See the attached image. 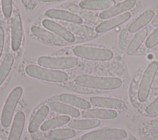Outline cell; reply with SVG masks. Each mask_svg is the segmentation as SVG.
<instances>
[{"instance_id": "4dcf8cb0", "label": "cell", "mask_w": 158, "mask_h": 140, "mask_svg": "<svg viewBox=\"0 0 158 140\" xmlns=\"http://www.w3.org/2000/svg\"><path fill=\"white\" fill-rule=\"evenodd\" d=\"M145 111L148 114L150 115L158 112V97L146 107Z\"/></svg>"}, {"instance_id": "4fadbf2b", "label": "cell", "mask_w": 158, "mask_h": 140, "mask_svg": "<svg viewBox=\"0 0 158 140\" xmlns=\"http://www.w3.org/2000/svg\"><path fill=\"white\" fill-rule=\"evenodd\" d=\"M136 0H125L113 7L101 12L99 14V17L101 19H107L114 16H116L125 11L128 10L135 6Z\"/></svg>"}, {"instance_id": "ba28073f", "label": "cell", "mask_w": 158, "mask_h": 140, "mask_svg": "<svg viewBox=\"0 0 158 140\" xmlns=\"http://www.w3.org/2000/svg\"><path fill=\"white\" fill-rule=\"evenodd\" d=\"M11 47L14 52L17 51L21 45L22 39V23L20 14L14 11L10 18Z\"/></svg>"}, {"instance_id": "ffe728a7", "label": "cell", "mask_w": 158, "mask_h": 140, "mask_svg": "<svg viewBox=\"0 0 158 140\" xmlns=\"http://www.w3.org/2000/svg\"><path fill=\"white\" fill-rule=\"evenodd\" d=\"M154 12L152 10H148L141 14L128 26V30L130 33H133L138 31L144 26L146 25L154 17Z\"/></svg>"}, {"instance_id": "1f68e13d", "label": "cell", "mask_w": 158, "mask_h": 140, "mask_svg": "<svg viewBox=\"0 0 158 140\" xmlns=\"http://www.w3.org/2000/svg\"><path fill=\"white\" fill-rule=\"evenodd\" d=\"M4 33L3 28L0 26V58L1 56L3 47H4Z\"/></svg>"}, {"instance_id": "cb8c5ba5", "label": "cell", "mask_w": 158, "mask_h": 140, "mask_svg": "<svg viewBox=\"0 0 158 140\" xmlns=\"http://www.w3.org/2000/svg\"><path fill=\"white\" fill-rule=\"evenodd\" d=\"M49 106L54 111L70 115L73 117H77L80 115L79 110L77 108L59 101H52L49 103Z\"/></svg>"}, {"instance_id": "d4e9b609", "label": "cell", "mask_w": 158, "mask_h": 140, "mask_svg": "<svg viewBox=\"0 0 158 140\" xmlns=\"http://www.w3.org/2000/svg\"><path fill=\"white\" fill-rule=\"evenodd\" d=\"M76 134V131L70 128L56 129L48 131L44 133V136L51 140H63L73 138Z\"/></svg>"}, {"instance_id": "603a6c76", "label": "cell", "mask_w": 158, "mask_h": 140, "mask_svg": "<svg viewBox=\"0 0 158 140\" xmlns=\"http://www.w3.org/2000/svg\"><path fill=\"white\" fill-rule=\"evenodd\" d=\"M148 31L147 28H143L135 35L127 48L126 53L128 55H133L138 50L146 38L148 34Z\"/></svg>"}, {"instance_id": "3957f363", "label": "cell", "mask_w": 158, "mask_h": 140, "mask_svg": "<svg viewBox=\"0 0 158 140\" xmlns=\"http://www.w3.org/2000/svg\"><path fill=\"white\" fill-rule=\"evenodd\" d=\"M73 52L78 57L98 61L109 60L114 56L113 52L109 49L83 45L75 47Z\"/></svg>"}, {"instance_id": "30bf717a", "label": "cell", "mask_w": 158, "mask_h": 140, "mask_svg": "<svg viewBox=\"0 0 158 140\" xmlns=\"http://www.w3.org/2000/svg\"><path fill=\"white\" fill-rule=\"evenodd\" d=\"M89 101L92 105L99 107L115 109H122L125 107V102L117 98L93 96L90 98Z\"/></svg>"}, {"instance_id": "8992f818", "label": "cell", "mask_w": 158, "mask_h": 140, "mask_svg": "<svg viewBox=\"0 0 158 140\" xmlns=\"http://www.w3.org/2000/svg\"><path fill=\"white\" fill-rule=\"evenodd\" d=\"M127 132L123 129L109 128L92 131L84 134L81 140L122 139L127 137Z\"/></svg>"}, {"instance_id": "52a82bcc", "label": "cell", "mask_w": 158, "mask_h": 140, "mask_svg": "<svg viewBox=\"0 0 158 140\" xmlns=\"http://www.w3.org/2000/svg\"><path fill=\"white\" fill-rule=\"evenodd\" d=\"M37 62L40 66L56 69H70L78 64L77 59L73 56L51 57L42 56L38 58Z\"/></svg>"}, {"instance_id": "9a60e30c", "label": "cell", "mask_w": 158, "mask_h": 140, "mask_svg": "<svg viewBox=\"0 0 158 140\" xmlns=\"http://www.w3.org/2000/svg\"><path fill=\"white\" fill-rule=\"evenodd\" d=\"M114 0H82L79 6L88 10H107L115 6Z\"/></svg>"}, {"instance_id": "4316f807", "label": "cell", "mask_w": 158, "mask_h": 140, "mask_svg": "<svg viewBox=\"0 0 158 140\" xmlns=\"http://www.w3.org/2000/svg\"><path fill=\"white\" fill-rule=\"evenodd\" d=\"M70 120V118L68 115H60L51 119L44 122L40 126L42 131H48L66 124Z\"/></svg>"}, {"instance_id": "836d02e7", "label": "cell", "mask_w": 158, "mask_h": 140, "mask_svg": "<svg viewBox=\"0 0 158 140\" xmlns=\"http://www.w3.org/2000/svg\"><path fill=\"white\" fill-rule=\"evenodd\" d=\"M151 135L152 138L158 139V129L152 130V131L151 132Z\"/></svg>"}, {"instance_id": "f1b7e54d", "label": "cell", "mask_w": 158, "mask_h": 140, "mask_svg": "<svg viewBox=\"0 0 158 140\" xmlns=\"http://www.w3.org/2000/svg\"><path fill=\"white\" fill-rule=\"evenodd\" d=\"M158 44V27L149 36L146 41L145 45L147 48H152Z\"/></svg>"}, {"instance_id": "f546056e", "label": "cell", "mask_w": 158, "mask_h": 140, "mask_svg": "<svg viewBox=\"0 0 158 140\" xmlns=\"http://www.w3.org/2000/svg\"><path fill=\"white\" fill-rule=\"evenodd\" d=\"M2 10L6 18L10 17L12 14V0H2Z\"/></svg>"}, {"instance_id": "5bb4252c", "label": "cell", "mask_w": 158, "mask_h": 140, "mask_svg": "<svg viewBox=\"0 0 158 140\" xmlns=\"http://www.w3.org/2000/svg\"><path fill=\"white\" fill-rule=\"evenodd\" d=\"M130 17H131L130 12H127L123 13L115 17L107 20L103 22H101L96 27L95 30L98 33H101L107 31L125 23Z\"/></svg>"}, {"instance_id": "e575fe53", "label": "cell", "mask_w": 158, "mask_h": 140, "mask_svg": "<svg viewBox=\"0 0 158 140\" xmlns=\"http://www.w3.org/2000/svg\"><path fill=\"white\" fill-rule=\"evenodd\" d=\"M151 23L153 26H158V13L156 14V15L154 17V18L152 20Z\"/></svg>"}, {"instance_id": "8d00e7d4", "label": "cell", "mask_w": 158, "mask_h": 140, "mask_svg": "<svg viewBox=\"0 0 158 140\" xmlns=\"http://www.w3.org/2000/svg\"><path fill=\"white\" fill-rule=\"evenodd\" d=\"M127 140H138V139H127Z\"/></svg>"}, {"instance_id": "83f0119b", "label": "cell", "mask_w": 158, "mask_h": 140, "mask_svg": "<svg viewBox=\"0 0 158 140\" xmlns=\"http://www.w3.org/2000/svg\"><path fill=\"white\" fill-rule=\"evenodd\" d=\"M14 56L11 53H8L2 61L0 65V85L4 82L9 74L14 64Z\"/></svg>"}, {"instance_id": "5b68a950", "label": "cell", "mask_w": 158, "mask_h": 140, "mask_svg": "<svg viewBox=\"0 0 158 140\" xmlns=\"http://www.w3.org/2000/svg\"><path fill=\"white\" fill-rule=\"evenodd\" d=\"M157 69L158 62L153 61L148 65L143 73L138 91V99L140 102H144L147 99Z\"/></svg>"}, {"instance_id": "e0dca14e", "label": "cell", "mask_w": 158, "mask_h": 140, "mask_svg": "<svg viewBox=\"0 0 158 140\" xmlns=\"http://www.w3.org/2000/svg\"><path fill=\"white\" fill-rule=\"evenodd\" d=\"M62 25L71 33L80 36L90 38H94L98 36V33L96 30L85 25L70 22H64Z\"/></svg>"}, {"instance_id": "d590c367", "label": "cell", "mask_w": 158, "mask_h": 140, "mask_svg": "<svg viewBox=\"0 0 158 140\" xmlns=\"http://www.w3.org/2000/svg\"><path fill=\"white\" fill-rule=\"evenodd\" d=\"M41 2H56V1H61L64 0H38Z\"/></svg>"}, {"instance_id": "6da1fadb", "label": "cell", "mask_w": 158, "mask_h": 140, "mask_svg": "<svg viewBox=\"0 0 158 140\" xmlns=\"http://www.w3.org/2000/svg\"><path fill=\"white\" fill-rule=\"evenodd\" d=\"M75 83L80 87L100 89L113 90L119 88L122 84L118 77H98L89 75H78L74 79Z\"/></svg>"}, {"instance_id": "8fae6325", "label": "cell", "mask_w": 158, "mask_h": 140, "mask_svg": "<svg viewBox=\"0 0 158 140\" xmlns=\"http://www.w3.org/2000/svg\"><path fill=\"white\" fill-rule=\"evenodd\" d=\"M30 30L35 37L44 42L58 45L64 44V41L62 38L58 36L57 34L48 31L39 26H32Z\"/></svg>"}, {"instance_id": "d6986e66", "label": "cell", "mask_w": 158, "mask_h": 140, "mask_svg": "<svg viewBox=\"0 0 158 140\" xmlns=\"http://www.w3.org/2000/svg\"><path fill=\"white\" fill-rule=\"evenodd\" d=\"M68 9L73 14L78 15L81 18H83L89 22L98 24L101 23V18L99 17L97 15L89 11L88 10L84 9L77 5L70 4L69 6Z\"/></svg>"}, {"instance_id": "44dd1931", "label": "cell", "mask_w": 158, "mask_h": 140, "mask_svg": "<svg viewBox=\"0 0 158 140\" xmlns=\"http://www.w3.org/2000/svg\"><path fill=\"white\" fill-rule=\"evenodd\" d=\"M49 112V107L46 105L41 106L37 111L28 125V131L30 133L35 132L38 129L39 126H41L42 122L47 117Z\"/></svg>"}, {"instance_id": "ac0fdd59", "label": "cell", "mask_w": 158, "mask_h": 140, "mask_svg": "<svg viewBox=\"0 0 158 140\" xmlns=\"http://www.w3.org/2000/svg\"><path fill=\"white\" fill-rule=\"evenodd\" d=\"M81 116L85 118L112 119L117 117V112L114 110L104 109H85L82 111Z\"/></svg>"}, {"instance_id": "7c38bea8", "label": "cell", "mask_w": 158, "mask_h": 140, "mask_svg": "<svg viewBox=\"0 0 158 140\" xmlns=\"http://www.w3.org/2000/svg\"><path fill=\"white\" fill-rule=\"evenodd\" d=\"M45 15L49 18L65 20L67 22L81 24L83 22V20L78 15L66 10L57 9H50L47 10L45 13Z\"/></svg>"}, {"instance_id": "9c48e42d", "label": "cell", "mask_w": 158, "mask_h": 140, "mask_svg": "<svg viewBox=\"0 0 158 140\" xmlns=\"http://www.w3.org/2000/svg\"><path fill=\"white\" fill-rule=\"evenodd\" d=\"M42 24L45 28L49 29L51 32L54 33L56 34L67 42L72 43L75 41V36L64 26H62L60 24L49 19L43 20Z\"/></svg>"}, {"instance_id": "484cf974", "label": "cell", "mask_w": 158, "mask_h": 140, "mask_svg": "<svg viewBox=\"0 0 158 140\" xmlns=\"http://www.w3.org/2000/svg\"><path fill=\"white\" fill-rule=\"evenodd\" d=\"M100 124V121L98 119H78L72 120L68 126L76 130H88L95 128Z\"/></svg>"}, {"instance_id": "d6a6232c", "label": "cell", "mask_w": 158, "mask_h": 140, "mask_svg": "<svg viewBox=\"0 0 158 140\" xmlns=\"http://www.w3.org/2000/svg\"><path fill=\"white\" fill-rule=\"evenodd\" d=\"M151 126L155 129H158V119L152 120L150 122Z\"/></svg>"}, {"instance_id": "7402d4cb", "label": "cell", "mask_w": 158, "mask_h": 140, "mask_svg": "<svg viewBox=\"0 0 158 140\" xmlns=\"http://www.w3.org/2000/svg\"><path fill=\"white\" fill-rule=\"evenodd\" d=\"M59 100L83 109H89L91 106V104L86 99L69 93L61 94L59 96Z\"/></svg>"}, {"instance_id": "2e32d148", "label": "cell", "mask_w": 158, "mask_h": 140, "mask_svg": "<svg viewBox=\"0 0 158 140\" xmlns=\"http://www.w3.org/2000/svg\"><path fill=\"white\" fill-rule=\"evenodd\" d=\"M25 120V114L22 111H19L16 113L12 126L7 140H20L23 131Z\"/></svg>"}, {"instance_id": "7a4b0ae2", "label": "cell", "mask_w": 158, "mask_h": 140, "mask_svg": "<svg viewBox=\"0 0 158 140\" xmlns=\"http://www.w3.org/2000/svg\"><path fill=\"white\" fill-rule=\"evenodd\" d=\"M26 74L33 78L52 82H64L68 80V75L65 72L44 68L35 64H28L25 67Z\"/></svg>"}, {"instance_id": "277c9868", "label": "cell", "mask_w": 158, "mask_h": 140, "mask_svg": "<svg viewBox=\"0 0 158 140\" xmlns=\"http://www.w3.org/2000/svg\"><path fill=\"white\" fill-rule=\"evenodd\" d=\"M22 93L23 88L20 86L15 87L9 93L1 113V122L4 127L7 128L10 125L14 112Z\"/></svg>"}]
</instances>
